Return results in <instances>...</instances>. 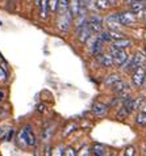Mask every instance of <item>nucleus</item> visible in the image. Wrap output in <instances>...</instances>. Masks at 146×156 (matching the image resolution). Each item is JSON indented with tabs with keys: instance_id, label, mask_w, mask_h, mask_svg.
Here are the masks:
<instances>
[{
	"instance_id": "nucleus-8",
	"label": "nucleus",
	"mask_w": 146,
	"mask_h": 156,
	"mask_svg": "<svg viewBox=\"0 0 146 156\" xmlns=\"http://www.w3.org/2000/svg\"><path fill=\"white\" fill-rule=\"evenodd\" d=\"M92 34L93 32L91 30V28L88 27V24L87 25H84V27H80L78 28V38H79V41L82 43H86L89 38L92 37Z\"/></svg>"
},
{
	"instance_id": "nucleus-5",
	"label": "nucleus",
	"mask_w": 146,
	"mask_h": 156,
	"mask_svg": "<svg viewBox=\"0 0 146 156\" xmlns=\"http://www.w3.org/2000/svg\"><path fill=\"white\" fill-rule=\"evenodd\" d=\"M145 75H146V70L144 66L138 67L137 70H134L133 72V76H132V81L136 87H142L144 85V79H145Z\"/></svg>"
},
{
	"instance_id": "nucleus-37",
	"label": "nucleus",
	"mask_w": 146,
	"mask_h": 156,
	"mask_svg": "<svg viewBox=\"0 0 146 156\" xmlns=\"http://www.w3.org/2000/svg\"><path fill=\"white\" fill-rule=\"evenodd\" d=\"M128 4H130V3H134V2H141V0H126Z\"/></svg>"
},
{
	"instance_id": "nucleus-2",
	"label": "nucleus",
	"mask_w": 146,
	"mask_h": 156,
	"mask_svg": "<svg viewBox=\"0 0 146 156\" xmlns=\"http://www.w3.org/2000/svg\"><path fill=\"white\" fill-rule=\"evenodd\" d=\"M111 55H112V58H113V63L120 67L128 60V54L124 51V49H117V47L112 46L111 47Z\"/></svg>"
},
{
	"instance_id": "nucleus-22",
	"label": "nucleus",
	"mask_w": 146,
	"mask_h": 156,
	"mask_svg": "<svg viewBox=\"0 0 146 156\" xmlns=\"http://www.w3.org/2000/svg\"><path fill=\"white\" fill-rule=\"evenodd\" d=\"M97 36H99V38H100L103 42H111V41H112V38H111V33L107 32V30H101Z\"/></svg>"
},
{
	"instance_id": "nucleus-30",
	"label": "nucleus",
	"mask_w": 146,
	"mask_h": 156,
	"mask_svg": "<svg viewBox=\"0 0 146 156\" xmlns=\"http://www.w3.org/2000/svg\"><path fill=\"white\" fill-rule=\"evenodd\" d=\"M76 156H89V148H88V147H83Z\"/></svg>"
},
{
	"instance_id": "nucleus-3",
	"label": "nucleus",
	"mask_w": 146,
	"mask_h": 156,
	"mask_svg": "<svg viewBox=\"0 0 146 156\" xmlns=\"http://www.w3.org/2000/svg\"><path fill=\"white\" fill-rule=\"evenodd\" d=\"M103 49H104V42L99 38V36L92 38L91 45H89V53L92 57H99L100 54H103Z\"/></svg>"
},
{
	"instance_id": "nucleus-20",
	"label": "nucleus",
	"mask_w": 146,
	"mask_h": 156,
	"mask_svg": "<svg viewBox=\"0 0 146 156\" xmlns=\"http://www.w3.org/2000/svg\"><path fill=\"white\" fill-rule=\"evenodd\" d=\"M95 2H96V3H95V5H96L100 11H105V9H108L109 5H111L108 0H95Z\"/></svg>"
},
{
	"instance_id": "nucleus-21",
	"label": "nucleus",
	"mask_w": 146,
	"mask_h": 156,
	"mask_svg": "<svg viewBox=\"0 0 146 156\" xmlns=\"http://www.w3.org/2000/svg\"><path fill=\"white\" fill-rule=\"evenodd\" d=\"M119 80H120V76H119V75H116V73H113V75H109L108 77H107L104 83H105V85L112 87V85L116 83V81H119Z\"/></svg>"
},
{
	"instance_id": "nucleus-35",
	"label": "nucleus",
	"mask_w": 146,
	"mask_h": 156,
	"mask_svg": "<svg viewBox=\"0 0 146 156\" xmlns=\"http://www.w3.org/2000/svg\"><path fill=\"white\" fill-rule=\"evenodd\" d=\"M45 156H53V155H51V150H50V148H46V152H45Z\"/></svg>"
},
{
	"instance_id": "nucleus-13",
	"label": "nucleus",
	"mask_w": 146,
	"mask_h": 156,
	"mask_svg": "<svg viewBox=\"0 0 146 156\" xmlns=\"http://www.w3.org/2000/svg\"><path fill=\"white\" fill-rule=\"evenodd\" d=\"M38 8H40V17L41 19H46L49 11V0H41L40 4H38Z\"/></svg>"
},
{
	"instance_id": "nucleus-14",
	"label": "nucleus",
	"mask_w": 146,
	"mask_h": 156,
	"mask_svg": "<svg viewBox=\"0 0 146 156\" xmlns=\"http://www.w3.org/2000/svg\"><path fill=\"white\" fill-rule=\"evenodd\" d=\"M144 0H141V2H134V3H130V12L132 13H142L144 12V8H145V3H142Z\"/></svg>"
},
{
	"instance_id": "nucleus-16",
	"label": "nucleus",
	"mask_w": 146,
	"mask_h": 156,
	"mask_svg": "<svg viewBox=\"0 0 146 156\" xmlns=\"http://www.w3.org/2000/svg\"><path fill=\"white\" fill-rule=\"evenodd\" d=\"M68 5H70V0H59L58 2V8L57 13L58 15H65L68 11Z\"/></svg>"
},
{
	"instance_id": "nucleus-29",
	"label": "nucleus",
	"mask_w": 146,
	"mask_h": 156,
	"mask_svg": "<svg viewBox=\"0 0 146 156\" xmlns=\"http://www.w3.org/2000/svg\"><path fill=\"white\" fill-rule=\"evenodd\" d=\"M76 129V126H75V125L74 123H71V125H68V126H67V129H66V131L65 133H63V136H67L68 135V134H70L71 131H74V130Z\"/></svg>"
},
{
	"instance_id": "nucleus-34",
	"label": "nucleus",
	"mask_w": 146,
	"mask_h": 156,
	"mask_svg": "<svg viewBox=\"0 0 146 156\" xmlns=\"http://www.w3.org/2000/svg\"><path fill=\"white\" fill-rule=\"evenodd\" d=\"M4 97H5V93H4V90L0 88V101H2V100H4Z\"/></svg>"
},
{
	"instance_id": "nucleus-7",
	"label": "nucleus",
	"mask_w": 146,
	"mask_h": 156,
	"mask_svg": "<svg viewBox=\"0 0 146 156\" xmlns=\"http://www.w3.org/2000/svg\"><path fill=\"white\" fill-rule=\"evenodd\" d=\"M20 135L24 138L25 143H27V146H36V136H34V134L32 131L31 126H25L23 129V131L20 133Z\"/></svg>"
},
{
	"instance_id": "nucleus-1",
	"label": "nucleus",
	"mask_w": 146,
	"mask_h": 156,
	"mask_svg": "<svg viewBox=\"0 0 146 156\" xmlns=\"http://www.w3.org/2000/svg\"><path fill=\"white\" fill-rule=\"evenodd\" d=\"M74 20L71 12L67 11L65 15H58V20H57V28L61 30V32H68L70 29V25Z\"/></svg>"
},
{
	"instance_id": "nucleus-28",
	"label": "nucleus",
	"mask_w": 146,
	"mask_h": 156,
	"mask_svg": "<svg viewBox=\"0 0 146 156\" xmlns=\"http://www.w3.org/2000/svg\"><path fill=\"white\" fill-rule=\"evenodd\" d=\"M136 155V148L133 146H129L125 150V156H134Z\"/></svg>"
},
{
	"instance_id": "nucleus-31",
	"label": "nucleus",
	"mask_w": 146,
	"mask_h": 156,
	"mask_svg": "<svg viewBox=\"0 0 146 156\" xmlns=\"http://www.w3.org/2000/svg\"><path fill=\"white\" fill-rule=\"evenodd\" d=\"M65 156H76V152L74 151V148L68 147V148L65 150Z\"/></svg>"
},
{
	"instance_id": "nucleus-19",
	"label": "nucleus",
	"mask_w": 146,
	"mask_h": 156,
	"mask_svg": "<svg viewBox=\"0 0 146 156\" xmlns=\"http://www.w3.org/2000/svg\"><path fill=\"white\" fill-rule=\"evenodd\" d=\"M136 123L138 125V126H146V113L145 112H141V113L137 114Z\"/></svg>"
},
{
	"instance_id": "nucleus-11",
	"label": "nucleus",
	"mask_w": 146,
	"mask_h": 156,
	"mask_svg": "<svg viewBox=\"0 0 146 156\" xmlns=\"http://www.w3.org/2000/svg\"><path fill=\"white\" fill-rule=\"evenodd\" d=\"M79 8H80V0H70V5H68V11L71 12L72 17H75L79 15Z\"/></svg>"
},
{
	"instance_id": "nucleus-33",
	"label": "nucleus",
	"mask_w": 146,
	"mask_h": 156,
	"mask_svg": "<svg viewBox=\"0 0 146 156\" xmlns=\"http://www.w3.org/2000/svg\"><path fill=\"white\" fill-rule=\"evenodd\" d=\"M37 110L40 112V113H44V112L46 110V105H45V104H40L38 108H37Z\"/></svg>"
},
{
	"instance_id": "nucleus-40",
	"label": "nucleus",
	"mask_w": 146,
	"mask_h": 156,
	"mask_svg": "<svg viewBox=\"0 0 146 156\" xmlns=\"http://www.w3.org/2000/svg\"><path fill=\"white\" fill-rule=\"evenodd\" d=\"M144 85H146V75H145V79H144Z\"/></svg>"
},
{
	"instance_id": "nucleus-4",
	"label": "nucleus",
	"mask_w": 146,
	"mask_h": 156,
	"mask_svg": "<svg viewBox=\"0 0 146 156\" xmlns=\"http://www.w3.org/2000/svg\"><path fill=\"white\" fill-rule=\"evenodd\" d=\"M88 27L93 33H100L103 30V19L97 15H92L88 19Z\"/></svg>"
},
{
	"instance_id": "nucleus-18",
	"label": "nucleus",
	"mask_w": 146,
	"mask_h": 156,
	"mask_svg": "<svg viewBox=\"0 0 146 156\" xmlns=\"http://www.w3.org/2000/svg\"><path fill=\"white\" fill-rule=\"evenodd\" d=\"M91 151H92L93 156H104L105 155V147L103 144H99V143H96V144L92 146Z\"/></svg>"
},
{
	"instance_id": "nucleus-27",
	"label": "nucleus",
	"mask_w": 146,
	"mask_h": 156,
	"mask_svg": "<svg viewBox=\"0 0 146 156\" xmlns=\"http://www.w3.org/2000/svg\"><path fill=\"white\" fill-rule=\"evenodd\" d=\"M82 4H84L86 7H87V9H92L93 7H95V3H93V0H80Z\"/></svg>"
},
{
	"instance_id": "nucleus-25",
	"label": "nucleus",
	"mask_w": 146,
	"mask_h": 156,
	"mask_svg": "<svg viewBox=\"0 0 146 156\" xmlns=\"http://www.w3.org/2000/svg\"><path fill=\"white\" fill-rule=\"evenodd\" d=\"M128 115H129V112H128L126 109H125V108H121V109H120L119 110V113H117V117H119V118L120 119H124V118H126V117Z\"/></svg>"
},
{
	"instance_id": "nucleus-42",
	"label": "nucleus",
	"mask_w": 146,
	"mask_h": 156,
	"mask_svg": "<svg viewBox=\"0 0 146 156\" xmlns=\"http://www.w3.org/2000/svg\"><path fill=\"white\" fill-rule=\"evenodd\" d=\"M111 156H116V154H112V155H111Z\"/></svg>"
},
{
	"instance_id": "nucleus-10",
	"label": "nucleus",
	"mask_w": 146,
	"mask_h": 156,
	"mask_svg": "<svg viewBox=\"0 0 146 156\" xmlns=\"http://www.w3.org/2000/svg\"><path fill=\"white\" fill-rule=\"evenodd\" d=\"M107 110H108V106L101 102H95L92 105V113L95 115H104L107 113Z\"/></svg>"
},
{
	"instance_id": "nucleus-12",
	"label": "nucleus",
	"mask_w": 146,
	"mask_h": 156,
	"mask_svg": "<svg viewBox=\"0 0 146 156\" xmlns=\"http://www.w3.org/2000/svg\"><path fill=\"white\" fill-rule=\"evenodd\" d=\"M115 47H117V49H126V47L132 46V41L128 40V38H120V40H115L113 41V45Z\"/></svg>"
},
{
	"instance_id": "nucleus-36",
	"label": "nucleus",
	"mask_w": 146,
	"mask_h": 156,
	"mask_svg": "<svg viewBox=\"0 0 146 156\" xmlns=\"http://www.w3.org/2000/svg\"><path fill=\"white\" fill-rule=\"evenodd\" d=\"M144 20L146 23V3H145V8H144Z\"/></svg>"
},
{
	"instance_id": "nucleus-6",
	"label": "nucleus",
	"mask_w": 146,
	"mask_h": 156,
	"mask_svg": "<svg viewBox=\"0 0 146 156\" xmlns=\"http://www.w3.org/2000/svg\"><path fill=\"white\" fill-rule=\"evenodd\" d=\"M119 23H120V25H124V27H130V25L134 24V13H132L130 11L120 12L119 13Z\"/></svg>"
},
{
	"instance_id": "nucleus-15",
	"label": "nucleus",
	"mask_w": 146,
	"mask_h": 156,
	"mask_svg": "<svg viewBox=\"0 0 146 156\" xmlns=\"http://www.w3.org/2000/svg\"><path fill=\"white\" fill-rule=\"evenodd\" d=\"M125 89H129V85L124 83L121 79H120L119 81H116V83L112 85V90H113L115 93H117V94H119V93H121V92H124Z\"/></svg>"
},
{
	"instance_id": "nucleus-41",
	"label": "nucleus",
	"mask_w": 146,
	"mask_h": 156,
	"mask_svg": "<svg viewBox=\"0 0 146 156\" xmlns=\"http://www.w3.org/2000/svg\"><path fill=\"white\" fill-rule=\"evenodd\" d=\"M142 112H145V113H146V106H144V108H142Z\"/></svg>"
},
{
	"instance_id": "nucleus-9",
	"label": "nucleus",
	"mask_w": 146,
	"mask_h": 156,
	"mask_svg": "<svg viewBox=\"0 0 146 156\" xmlns=\"http://www.w3.org/2000/svg\"><path fill=\"white\" fill-rule=\"evenodd\" d=\"M97 60L100 63V66L103 67H112L113 66V58L111 54H100L97 57Z\"/></svg>"
},
{
	"instance_id": "nucleus-39",
	"label": "nucleus",
	"mask_w": 146,
	"mask_h": 156,
	"mask_svg": "<svg viewBox=\"0 0 146 156\" xmlns=\"http://www.w3.org/2000/svg\"><path fill=\"white\" fill-rule=\"evenodd\" d=\"M144 55L146 57V46H145V49H144Z\"/></svg>"
},
{
	"instance_id": "nucleus-17",
	"label": "nucleus",
	"mask_w": 146,
	"mask_h": 156,
	"mask_svg": "<svg viewBox=\"0 0 146 156\" xmlns=\"http://www.w3.org/2000/svg\"><path fill=\"white\" fill-rule=\"evenodd\" d=\"M122 106L125 108V109L129 112V114H130L133 110H136L134 109V98H133L132 96H128L126 98H124L122 100Z\"/></svg>"
},
{
	"instance_id": "nucleus-32",
	"label": "nucleus",
	"mask_w": 146,
	"mask_h": 156,
	"mask_svg": "<svg viewBox=\"0 0 146 156\" xmlns=\"http://www.w3.org/2000/svg\"><path fill=\"white\" fill-rule=\"evenodd\" d=\"M12 135H13V129L8 130V134H7V136H4V139H5V140H11L12 139Z\"/></svg>"
},
{
	"instance_id": "nucleus-24",
	"label": "nucleus",
	"mask_w": 146,
	"mask_h": 156,
	"mask_svg": "<svg viewBox=\"0 0 146 156\" xmlns=\"http://www.w3.org/2000/svg\"><path fill=\"white\" fill-rule=\"evenodd\" d=\"M51 155L53 156H65V148H63L62 146H58L57 148L51 152Z\"/></svg>"
},
{
	"instance_id": "nucleus-26",
	"label": "nucleus",
	"mask_w": 146,
	"mask_h": 156,
	"mask_svg": "<svg viewBox=\"0 0 146 156\" xmlns=\"http://www.w3.org/2000/svg\"><path fill=\"white\" fill-rule=\"evenodd\" d=\"M51 133H53V129H51V127L44 129V131H42V138H44L45 140H48L50 138V135H51Z\"/></svg>"
},
{
	"instance_id": "nucleus-38",
	"label": "nucleus",
	"mask_w": 146,
	"mask_h": 156,
	"mask_svg": "<svg viewBox=\"0 0 146 156\" xmlns=\"http://www.w3.org/2000/svg\"><path fill=\"white\" fill-rule=\"evenodd\" d=\"M34 2H36L34 4H36V5H38V4H40V2H41V0H34Z\"/></svg>"
},
{
	"instance_id": "nucleus-23",
	"label": "nucleus",
	"mask_w": 146,
	"mask_h": 156,
	"mask_svg": "<svg viewBox=\"0 0 146 156\" xmlns=\"http://www.w3.org/2000/svg\"><path fill=\"white\" fill-rule=\"evenodd\" d=\"M58 2L59 0H49V11L51 13H55L58 8Z\"/></svg>"
}]
</instances>
